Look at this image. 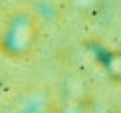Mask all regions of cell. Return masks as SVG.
I'll return each mask as SVG.
<instances>
[{"label":"cell","mask_w":121,"mask_h":113,"mask_svg":"<svg viewBox=\"0 0 121 113\" xmlns=\"http://www.w3.org/2000/svg\"><path fill=\"white\" fill-rule=\"evenodd\" d=\"M40 42V20L30 8L10 12L0 28V54L6 60L24 61L32 58Z\"/></svg>","instance_id":"cell-1"},{"label":"cell","mask_w":121,"mask_h":113,"mask_svg":"<svg viewBox=\"0 0 121 113\" xmlns=\"http://www.w3.org/2000/svg\"><path fill=\"white\" fill-rule=\"evenodd\" d=\"M95 56H97V61L103 68L107 79L115 85H121V50H109L101 46Z\"/></svg>","instance_id":"cell-2"},{"label":"cell","mask_w":121,"mask_h":113,"mask_svg":"<svg viewBox=\"0 0 121 113\" xmlns=\"http://www.w3.org/2000/svg\"><path fill=\"white\" fill-rule=\"evenodd\" d=\"M2 85H4V74H2V70H0V89H2Z\"/></svg>","instance_id":"cell-3"}]
</instances>
